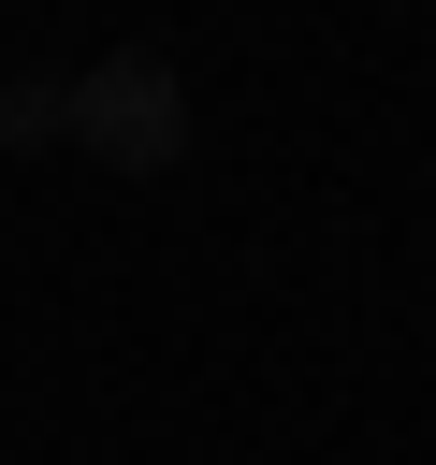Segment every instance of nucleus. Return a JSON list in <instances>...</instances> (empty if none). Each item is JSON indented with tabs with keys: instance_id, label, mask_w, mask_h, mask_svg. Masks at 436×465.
<instances>
[{
	"instance_id": "f257e3e1",
	"label": "nucleus",
	"mask_w": 436,
	"mask_h": 465,
	"mask_svg": "<svg viewBox=\"0 0 436 465\" xmlns=\"http://www.w3.org/2000/svg\"><path fill=\"white\" fill-rule=\"evenodd\" d=\"M58 131H73L102 174H174V160H189V87H174L160 44H116V58H87V73L58 87Z\"/></svg>"
},
{
	"instance_id": "f03ea898",
	"label": "nucleus",
	"mask_w": 436,
	"mask_h": 465,
	"mask_svg": "<svg viewBox=\"0 0 436 465\" xmlns=\"http://www.w3.org/2000/svg\"><path fill=\"white\" fill-rule=\"evenodd\" d=\"M0 145H58V73H0Z\"/></svg>"
}]
</instances>
